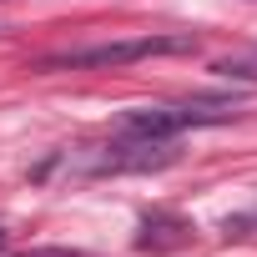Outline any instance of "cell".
<instances>
[{"mask_svg": "<svg viewBox=\"0 0 257 257\" xmlns=\"http://www.w3.org/2000/svg\"><path fill=\"white\" fill-rule=\"evenodd\" d=\"M252 222H257V212H252Z\"/></svg>", "mask_w": 257, "mask_h": 257, "instance_id": "obj_5", "label": "cell"}, {"mask_svg": "<svg viewBox=\"0 0 257 257\" xmlns=\"http://www.w3.org/2000/svg\"><path fill=\"white\" fill-rule=\"evenodd\" d=\"M182 51H197V36L182 31V36H132V41H106V46H81V51H61V56H46L41 66H132V61H147V56H182Z\"/></svg>", "mask_w": 257, "mask_h": 257, "instance_id": "obj_1", "label": "cell"}, {"mask_svg": "<svg viewBox=\"0 0 257 257\" xmlns=\"http://www.w3.org/2000/svg\"><path fill=\"white\" fill-rule=\"evenodd\" d=\"M21 257H91V252H81V247H31Z\"/></svg>", "mask_w": 257, "mask_h": 257, "instance_id": "obj_3", "label": "cell"}, {"mask_svg": "<svg viewBox=\"0 0 257 257\" xmlns=\"http://www.w3.org/2000/svg\"><path fill=\"white\" fill-rule=\"evenodd\" d=\"M0 252H6V227H0Z\"/></svg>", "mask_w": 257, "mask_h": 257, "instance_id": "obj_4", "label": "cell"}, {"mask_svg": "<svg viewBox=\"0 0 257 257\" xmlns=\"http://www.w3.org/2000/svg\"><path fill=\"white\" fill-rule=\"evenodd\" d=\"M232 111L227 106H212V101H192V106H137L121 116V137H147V142H167L187 126H212V121H227Z\"/></svg>", "mask_w": 257, "mask_h": 257, "instance_id": "obj_2", "label": "cell"}]
</instances>
